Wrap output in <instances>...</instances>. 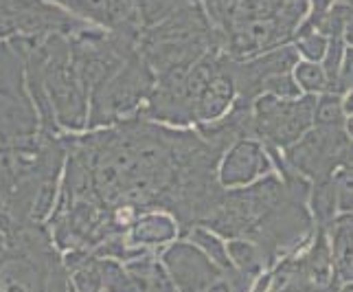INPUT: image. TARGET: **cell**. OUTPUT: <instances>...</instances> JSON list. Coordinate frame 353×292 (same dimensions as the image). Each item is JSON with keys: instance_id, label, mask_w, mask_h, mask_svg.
I'll return each mask as SVG.
<instances>
[{"instance_id": "5", "label": "cell", "mask_w": 353, "mask_h": 292, "mask_svg": "<svg viewBox=\"0 0 353 292\" xmlns=\"http://www.w3.org/2000/svg\"><path fill=\"white\" fill-rule=\"evenodd\" d=\"M349 137L345 128H310L299 141H294L283 152V163L292 172L301 174L310 182L330 178L340 165Z\"/></svg>"}, {"instance_id": "11", "label": "cell", "mask_w": 353, "mask_h": 292, "mask_svg": "<svg viewBox=\"0 0 353 292\" xmlns=\"http://www.w3.org/2000/svg\"><path fill=\"white\" fill-rule=\"evenodd\" d=\"M307 209L314 220V226L319 231H330L334 220L340 215L338 213V200H336V189L332 176L314 180L310 187V198H307Z\"/></svg>"}, {"instance_id": "28", "label": "cell", "mask_w": 353, "mask_h": 292, "mask_svg": "<svg viewBox=\"0 0 353 292\" xmlns=\"http://www.w3.org/2000/svg\"><path fill=\"white\" fill-rule=\"evenodd\" d=\"M345 42H349V44L353 46V29H349V31L345 33Z\"/></svg>"}, {"instance_id": "4", "label": "cell", "mask_w": 353, "mask_h": 292, "mask_svg": "<svg viewBox=\"0 0 353 292\" xmlns=\"http://www.w3.org/2000/svg\"><path fill=\"white\" fill-rule=\"evenodd\" d=\"M88 27L48 0H0V40L70 35Z\"/></svg>"}, {"instance_id": "15", "label": "cell", "mask_w": 353, "mask_h": 292, "mask_svg": "<svg viewBox=\"0 0 353 292\" xmlns=\"http://www.w3.org/2000/svg\"><path fill=\"white\" fill-rule=\"evenodd\" d=\"M294 75V81L301 90H305L307 95H323V93H330V81L325 77V70L321 64L316 62H299L292 70Z\"/></svg>"}, {"instance_id": "22", "label": "cell", "mask_w": 353, "mask_h": 292, "mask_svg": "<svg viewBox=\"0 0 353 292\" xmlns=\"http://www.w3.org/2000/svg\"><path fill=\"white\" fill-rule=\"evenodd\" d=\"M349 90H353V46L345 48V57H343V64H340L338 86H336L338 95H345Z\"/></svg>"}, {"instance_id": "1", "label": "cell", "mask_w": 353, "mask_h": 292, "mask_svg": "<svg viewBox=\"0 0 353 292\" xmlns=\"http://www.w3.org/2000/svg\"><path fill=\"white\" fill-rule=\"evenodd\" d=\"M154 88V70L137 51L110 79H105L90 93V113L86 128H99L125 119L148 99Z\"/></svg>"}, {"instance_id": "7", "label": "cell", "mask_w": 353, "mask_h": 292, "mask_svg": "<svg viewBox=\"0 0 353 292\" xmlns=\"http://www.w3.org/2000/svg\"><path fill=\"white\" fill-rule=\"evenodd\" d=\"M272 167V158L263 148V143L257 139H241L226 150L220 169H217V180L226 189L246 187L261 176L270 174Z\"/></svg>"}, {"instance_id": "20", "label": "cell", "mask_w": 353, "mask_h": 292, "mask_svg": "<svg viewBox=\"0 0 353 292\" xmlns=\"http://www.w3.org/2000/svg\"><path fill=\"white\" fill-rule=\"evenodd\" d=\"M345 38H330L327 42V51L323 57V70H325V77L330 81V93H336L338 86V72H340V64H343V57H345Z\"/></svg>"}, {"instance_id": "23", "label": "cell", "mask_w": 353, "mask_h": 292, "mask_svg": "<svg viewBox=\"0 0 353 292\" xmlns=\"http://www.w3.org/2000/svg\"><path fill=\"white\" fill-rule=\"evenodd\" d=\"M343 3V0H312V16L307 22H316L321 16H325L334 5Z\"/></svg>"}, {"instance_id": "14", "label": "cell", "mask_w": 353, "mask_h": 292, "mask_svg": "<svg viewBox=\"0 0 353 292\" xmlns=\"http://www.w3.org/2000/svg\"><path fill=\"white\" fill-rule=\"evenodd\" d=\"M343 95L323 93L314 106V126L316 128H345Z\"/></svg>"}, {"instance_id": "9", "label": "cell", "mask_w": 353, "mask_h": 292, "mask_svg": "<svg viewBox=\"0 0 353 292\" xmlns=\"http://www.w3.org/2000/svg\"><path fill=\"white\" fill-rule=\"evenodd\" d=\"M235 99H237V88H235L233 72H230V57L222 53L220 64H217L215 72L206 81V86L202 88L196 101V121L211 124V121L222 119L233 108Z\"/></svg>"}, {"instance_id": "17", "label": "cell", "mask_w": 353, "mask_h": 292, "mask_svg": "<svg viewBox=\"0 0 353 292\" xmlns=\"http://www.w3.org/2000/svg\"><path fill=\"white\" fill-rule=\"evenodd\" d=\"M101 269V282L110 292H145L141 282L134 275H125L123 269L112 262L99 264Z\"/></svg>"}, {"instance_id": "2", "label": "cell", "mask_w": 353, "mask_h": 292, "mask_svg": "<svg viewBox=\"0 0 353 292\" xmlns=\"http://www.w3.org/2000/svg\"><path fill=\"white\" fill-rule=\"evenodd\" d=\"M316 233L307 202L288 196L281 204L250 228L246 240H250L263 255L268 269L288 257V255L305 249Z\"/></svg>"}, {"instance_id": "10", "label": "cell", "mask_w": 353, "mask_h": 292, "mask_svg": "<svg viewBox=\"0 0 353 292\" xmlns=\"http://www.w3.org/2000/svg\"><path fill=\"white\" fill-rule=\"evenodd\" d=\"M332 246L334 271L340 284L353 282V213L338 215L327 231Z\"/></svg>"}, {"instance_id": "27", "label": "cell", "mask_w": 353, "mask_h": 292, "mask_svg": "<svg viewBox=\"0 0 353 292\" xmlns=\"http://www.w3.org/2000/svg\"><path fill=\"white\" fill-rule=\"evenodd\" d=\"M338 292H353V282L343 284V286H340V290H338Z\"/></svg>"}, {"instance_id": "26", "label": "cell", "mask_w": 353, "mask_h": 292, "mask_svg": "<svg viewBox=\"0 0 353 292\" xmlns=\"http://www.w3.org/2000/svg\"><path fill=\"white\" fill-rule=\"evenodd\" d=\"M345 132H347V137H349V139H353V115H349V117L345 119Z\"/></svg>"}, {"instance_id": "19", "label": "cell", "mask_w": 353, "mask_h": 292, "mask_svg": "<svg viewBox=\"0 0 353 292\" xmlns=\"http://www.w3.org/2000/svg\"><path fill=\"white\" fill-rule=\"evenodd\" d=\"M332 182L336 189L338 213H353V169L336 167L332 174Z\"/></svg>"}, {"instance_id": "16", "label": "cell", "mask_w": 353, "mask_h": 292, "mask_svg": "<svg viewBox=\"0 0 353 292\" xmlns=\"http://www.w3.org/2000/svg\"><path fill=\"white\" fill-rule=\"evenodd\" d=\"M189 237H191V242H196V244L202 249V253L215 266H220L222 271L233 269V264H230V260H228V251L224 246V242L217 235L209 233V231H204V228H193L191 233H189Z\"/></svg>"}, {"instance_id": "3", "label": "cell", "mask_w": 353, "mask_h": 292, "mask_svg": "<svg viewBox=\"0 0 353 292\" xmlns=\"http://www.w3.org/2000/svg\"><path fill=\"white\" fill-rule=\"evenodd\" d=\"M316 97L305 95L296 99H279L274 95H259L252 101L250 130L252 139L265 148L285 150L314 128Z\"/></svg>"}, {"instance_id": "24", "label": "cell", "mask_w": 353, "mask_h": 292, "mask_svg": "<svg viewBox=\"0 0 353 292\" xmlns=\"http://www.w3.org/2000/svg\"><path fill=\"white\" fill-rule=\"evenodd\" d=\"M338 167H347V169H353V139L347 141L343 154H340V165Z\"/></svg>"}, {"instance_id": "6", "label": "cell", "mask_w": 353, "mask_h": 292, "mask_svg": "<svg viewBox=\"0 0 353 292\" xmlns=\"http://www.w3.org/2000/svg\"><path fill=\"white\" fill-rule=\"evenodd\" d=\"M75 18L112 33L139 40L141 22L132 0H48Z\"/></svg>"}, {"instance_id": "8", "label": "cell", "mask_w": 353, "mask_h": 292, "mask_svg": "<svg viewBox=\"0 0 353 292\" xmlns=\"http://www.w3.org/2000/svg\"><path fill=\"white\" fill-rule=\"evenodd\" d=\"M165 262L180 292H206V288L215 284L224 273L202 251H196L189 244H176L169 249Z\"/></svg>"}, {"instance_id": "18", "label": "cell", "mask_w": 353, "mask_h": 292, "mask_svg": "<svg viewBox=\"0 0 353 292\" xmlns=\"http://www.w3.org/2000/svg\"><path fill=\"white\" fill-rule=\"evenodd\" d=\"M327 40L325 35H321L319 31H305V29H299L294 33V48L296 53L305 55L307 62H323L325 51H327Z\"/></svg>"}, {"instance_id": "25", "label": "cell", "mask_w": 353, "mask_h": 292, "mask_svg": "<svg viewBox=\"0 0 353 292\" xmlns=\"http://www.w3.org/2000/svg\"><path fill=\"white\" fill-rule=\"evenodd\" d=\"M343 110H345V117L353 115V90L343 95Z\"/></svg>"}, {"instance_id": "12", "label": "cell", "mask_w": 353, "mask_h": 292, "mask_svg": "<svg viewBox=\"0 0 353 292\" xmlns=\"http://www.w3.org/2000/svg\"><path fill=\"white\" fill-rule=\"evenodd\" d=\"M226 251H228V260H230V264H233V269H237L241 273H246V275L257 279L261 273L268 271V264L263 260L261 251L246 237L230 240Z\"/></svg>"}, {"instance_id": "21", "label": "cell", "mask_w": 353, "mask_h": 292, "mask_svg": "<svg viewBox=\"0 0 353 292\" xmlns=\"http://www.w3.org/2000/svg\"><path fill=\"white\" fill-rule=\"evenodd\" d=\"M252 282H254V277L241 273L237 269H230V271H224L215 284L206 288V292H250Z\"/></svg>"}, {"instance_id": "13", "label": "cell", "mask_w": 353, "mask_h": 292, "mask_svg": "<svg viewBox=\"0 0 353 292\" xmlns=\"http://www.w3.org/2000/svg\"><path fill=\"white\" fill-rule=\"evenodd\" d=\"M176 235L174 222L165 215H145L132 226V242L152 244V242H165Z\"/></svg>"}]
</instances>
